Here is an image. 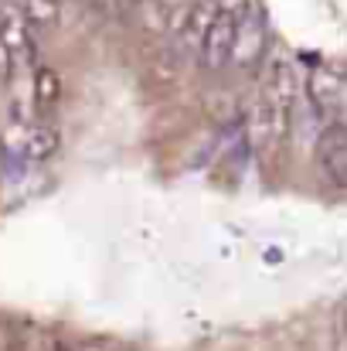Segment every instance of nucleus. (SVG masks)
<instances>
[{
	"instance_id": "6",
	"label": "nucleus",
	"mask_w": 347,
	"mask_h": 351,
	"mask_svg": "<svg viewBox=\"0 0 347 351\" xmlns=\"http://www.w3.org/2000/svg\"><path fill=\"white\" fill-rule=\"evenodd\" d=\"M307 93H310V103H313V110H317L320 117H334V113L344 106L347 82L337 75V72L320 69V72H313V75H310Z\"/></svg>"
},
{
	"instance_id": "12",
	"label": "nucleus",
	"mask_w": 347,
	"mask_h": 351,
	"mask_svg": "<svg viewBox=\"0 0 347 351\" xmlns=\"http://www.w3.org/2000/svg\"><path fill=\"white\" fill-rule=\"evenodd\" d=\"M14 65H17V58H14V51H10V48L3 45V38H0V82H7V79H10Z\"/></svg>"
},
{
	"instance_id": "1",
	"label": "nucleus",
	"mask_w": 347,
	"mask_h": 351,
	"mask_svg": "<svg viewBox=\"0 0 347 351\" xmlns=\"http://www.w3.org/2000/svg\"><path fill=\"white\" fill-rule=\"evenodd\" d=\"M218 14V0H184L174 7V17H170V27H167V38L174 41V48L184 55H198L211 21Z\"/></svg>"
},
{
	"instance_id": "5",
	"label": "nucleus",
	"mask_w": 347,
	"mask_h": 351,
	"mask_svg": "<svg viewBox=\"0 0 347 351\" xmlns=\"http://www.w3.org/2000/svg\"><path fill=\"white\" fill-rule=\"evenodd\" d=\"M317 164L334 188L347 191V123L331 119L317 136Z\"/></svg>"
},
{
	"instance_id": "3",
	"label": "nucleus",
	"mask_w": 347,
	"mask_h": 351,
	"mask_svg": "<svg viewBox=\"0 0 347 351\" xmlns=\"http://www.w3.org/2000/svg\"><path fill=\"white\" fill-rule=\"evenodd\" d=\"M290 117H293V106L259 93L255 106H252V119H248V130H252V140L259 150H276L283 140H286V130H290Z\"/></svg>"
},
{
	"instance_id": "2",
	"label": "nucleus",
	"mask_w": 347,
	"mask_h": 351,
	"mask_svg": "<svg viewBox=\"0 0 347 351\" xmlns=\"http://www.w3.org/2000/svg\"><path fill=\"white\" fill-rule=\"evenodd\" d=\"M242 14H245V7L235 10V3L218 0V14H215V21H211V27H208V34H205L201 48H198V62H201V69H208V72H222V69L231 62L235 31H238V17H242Z\"/></svg>"
},
{
	"instance_id": "13",
	"label": "nucleus",
	"mask_w": 347,
	"mask_h": 351,
	"mask_svg": "<svg viewBox=\"0 0 347 351\" xmlns=\"http://www.w3.org/2000/svg\"><path fill=\"white\" fill-rule=\"evenodd\" d=\"M337 335H341V345H344V351H347V311H344V317H341V328H337Z\"/></svg>"
},
{
	"instance_id": "8",
	"label": "nucleus",
	"mask_w": 347,
	"mask_h": 351,
	"mask_svg": "<svg viewBox=\"0 0 347 351\" xmlns=\"http://www.w3.org/2000/svg\"><path fill=\"white\" fill-rule=\"evenodd\" d=\"M58 150V130L48 123H31L17 136V154L24 160H48Z\"/></svg>"
},
{
	"instance_id": "4",
	"label": "nucleus",
	"mask_w": 347,
	"mask_h": 351,
	"mask_svg": "<svg viewBox=\"0 0 347 351\" xmlns=\"http://www.w3.org/2000/svg\"><path fill=\"white\" fill-rule=\"evenodd\" d=\"M266 41H269V27H266V17L252 7H245V14L238 17V31H235V48H231V62L235 69L242 72H252L262 55H266Z\"/></svg>"
},
{
	"instance_id": "9",
	"label": "nucleus",
	"mask_w": 347,
	"mask_h": 351,
	"mask_svg": "<svg viewBox=\"0 0 347 351\" xmlns=\"http://www.w3.org/2000/svg\"><path fill=\"white\" fill-rule=\"evenodd\" d=\"M266 96L286 103V106H296V96H300V75L290 62H272L269 75H266V86H262Z\"/></svg>"
},
{
	"instance_id": "14",
	"label": "nucleus",
	"mask_w": 347,
	"mask_h": 351,
	"mask_svg": "<svg viewBox=\"0 0 347 351\" xmlns=\"http://www.w3.org/2000/svg\"><path fill=\"white\" fill-rule=\"evenodd\" d=\"M48 351H72V348H68V345H62V341H55V345H51Z\"/></svg>"
},
{
	"instance_id": "10",
	"label": "nucleus",
	"mask_w": 347,
	"mask_h": 351,
	"mask_svg": "<svg viewBox=\"0 0 347 351\" xmlns=\"http://www.w3.org/2000/svg\"><path fill=\"white\" fill-rule=\"evenodd\" d=\"M31 89H34V103H38L41 110H51V106L62 99V79H58L55 69H38Z\"/></svg>"
},
{
	"instance_id": "7",
	"label": "nucleus",
	"mask_w": 347,
	"mask_h": 351,
	"mask_svg": "<svg viewBox=\"0 0 347 351\" xmlns=\"http://www.w3.org/2000/svg\"><path fill=\"white\" fill-rule=\"evenodd\" d=\"M0 38H3V45L14 51V58H27V55L34 51L31 24H27V17H24L21 7L0 3Z\"/></svg>"
},
{
	"instance_id": "11",
	"label": "nucleus",
	"mask_w": 347,
	"mask_h": 351,
	"mask_svg": "<svg viewBox=\"0 0 347 351\" xmlns=\"http://www.w3.org/2000/svg\"><path fill=\"white\" fill-rule=\"evenodd\" d=\"M21 10H24L31 27H55L58 17H62V3L58 0H24Z\"/></svg>"
}]
</instances>
